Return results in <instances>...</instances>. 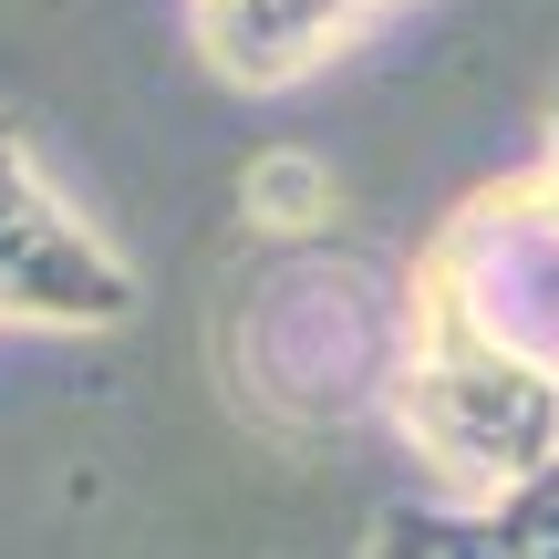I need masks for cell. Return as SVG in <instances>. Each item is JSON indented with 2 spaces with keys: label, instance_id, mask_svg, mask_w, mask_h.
Here are the masks:
<instances>
[{
  "label": "cell",
  "instance_id": "6da1fadb",
  "mask_svg": "<svg viewBox=\"0 0 559 559\" xmlns=\"http://www.w3.org/2000/svg\"><path fill=\"white\" fill-rule=\"evenodd\" d=\"M404 353H415V300H404V280L362 260H290L239 311V383L280 425L383 415L404 383Z\"/></svg>",
  "mask_w": 559,
  "mask_h": 559
},
{
  "label": "cell",
  "instance_id": "7a4b0ae2",
  "mask_svg": "<svg viewBox=\"0 0 559 559\" xmlns=\"http://www.w3.org/2000/svg\"><path fill=\"white\" fill-rule=\"evenodd\" d=\"M415 342L445 353H498L519 373L559 383V198L528 177H498L425 239L415 280Z\"/></svg>",
  "mask_w": 559,
  "mask_h": 559
},
{
  "label": "cell",
  "instance_id": "3957f363",
  "mask_svg": "<svg viewBox=\"0 0 559 559\" xmlns=\"http://www.w3.org/2000/svg\"><path fill=\"white\" fill-rule=\"evenodd\" d=\"M383 425L404 436V456H425V477L445 487V508H498L559 456V383L519 373V362H498V353L415 342Z\"/></svg>",
  "mask_w": 559,
  "mask_h": 559
},
{
  "label": "cell",
  "instance_id": "277c9868",
  "mask_svg": "<svg viewBox=\"0 0 559 559\" xmlns=\"http://www.w3.org/2000/svg\"><path fill=\"white\" fill-rule=\"evenodd\" d=\"M124 311H135V280H124L115 249L83 239L41 177L0 187V321H83V332H104Z\"/></svg>",
  "mask_w": 559,
  "mask_h": 559
},
{
  "label": "cell",
  "instance_id": "5b68a950",
  "mask_svg": "<svg viewBox=\"0 0 559 559\" xmlns=\"http://www.w3.org/2000/svg\"><path fill=\"white\" fill-rule=\"evenodd\" d=\"M373 11L383 0H187L207 73L239 83V94H280V83L321 73Z\"/></svg>",
  "mask_w": 559,
  "mask_h": 559
},
{
  "label": "cell",
  "instance_id": "8992f818",
  "mask_svg": "<svg viewBox=\"0 0 559 559\" xmlns=\"http://www.w3.org/2000/svg\"><path fill=\"white\" fill-rule=\"evenodd\" d=\"M362 559H528L519 539H508L498 508H445V498H404L373 519V539H362Z\"/></svg>",
  "mask_w": 559,
  "mask_h": 559
},
{
  "label": "cell",
  "instance_id": "52a82bcc",
  "mask_svg": "<svg viewBox=\"0 0 559 559\" xmlns=\"http://www.w3.org/2000/svg\"><path fill=\"white\" fill-rule=\"evenodd\" d=\"M239 207L280 239H311V228H332V177H321L311 156H260L239 177Z\"/></svg>",
  "mask_w": 559,
  "mask_h": 559
},
{
  "label": "cell",
  "instance_id": "ba28073f",
  "mask_svg": "<svg viewBox=\"0 0 559 559\" xmlns=\"http://www.w3.org/2000/svg\"><path fill=\"white\" fill-rule=\"evenodd\" d=\"M539 187L559 198V83H549V135H539Z\"/></svg>",
  "mask_w": 559,
  "mask_h": 559
},
{
  "label": "cell",
  "instance_id": "9c48e42d",
  "mask_svg": "<svg viewBox=\"0 0 559 559\" xmlns=\"http://www.w3.org/2000/svg\"><path fill=\"white\" fill-rule=\"evenodd\" d=\"M528 559H559V549H528Z\"/></svg>",
  "mask_w": 559,
  "mask_h": 559
}]
</instances>
